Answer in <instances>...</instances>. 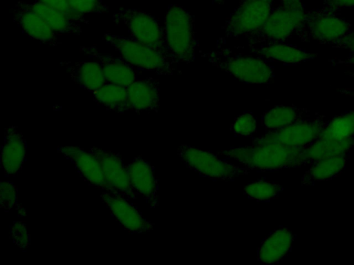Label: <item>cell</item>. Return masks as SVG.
<instances>
[{
  "label": "cell",
  "instance_id": "cell-4",
  "mask_svg": "<svg viewBox=\"0 0 354 265\" xmlns=\"http://www.w3.org/2000/svg\"><path fill=\"white\" fill-rule=\"evenodd\" d=\"M102 40L111 46L120 56L135 68L159 75H172L175 61L167 54L147 46L131 37L109 32L102 35Z\"/></svg>",
  "mask_w": 354,
  "mask_h": 265
},
{
  "label": "cell",
  "instance_id": "cell-37",
  "mask_svg": "<svg viewBox=\"0 0 354 265\" xmlns=\"http://www.w3.org/2000/svg\"><path fill=\"white\" fill-rule=\"evenodd\" d=\"M283 6L290 8H304L301 0H278Z\"/></svg>",
  "mask_w": 354,
  "mask_h": 265
},
{
  "label": "cell",
  "instance_id": "cell-29",
  "mask_svg": "<svg viewBox=\"0 0 354 265\" xmlns=\"http://www.w3.org/2000/svg\"><path fill=\"white\" fill-rule=\"evenodd\" d=\"M0 206L5 212L12 209L18 210L19 214L25 216L26 213L18 202V190L14 183L1 181L0 184Z\"/></svg>",
  "mask_w": 354,
  "mask_h": 265
},
{
  "label": "cell",
  "instance_id": "cell-24",
  "mask_svg": "<svg viewBox=\"0 0 354 265\" xmlns=\"http://www.w3.org/2000/svg\"><path fill=\"white\" fill-rule=\"evenodd\" d=\"M349 154L321 159L310 165V168L302 176L301 184L309 186L337 177L345 168Z\"/></svg>",
  "mask_w": 354,
  "mask_h": 265
},
{
  "label": "cell",
  "instance_id": "cell-40",
  "mask_svg": "<svg viewBox=\"0 0 354 265\" xmlns=\"http://www.w3.org/2000/svg\"><path fill=\"white\" fill-rule=\"evenodd\" d=\"M345 73H346L348 75H349L351 77H354V70L346 71Z\"/></svg>",
  "mask_w": 354,
  "mask_h": 265
},
{
  "label": "cell",
  "instance_id": "cell-18",
  "mask_svg": "<svg viewBox=\"0 0 354 265\" xmlns=\"http://www.w3.org/2000/svg\"><path fill=\"white\" fill-rule=\"evenodd\" d=\"M127 88L131 111L138 113L158 111L160 106L158 79L152 77L138 79Z\"/></svg>",
  "mask_w": 354,
  "mask_h": 265
},
{
  "label": "cell",
  "instance_id": "cell-35",
  "mask_svg": "<svg viewBox=\"0 0 354 265\" xmlns=\"http://www.w3.org/2000/svg\"><path fill=\"white\" fill-rule=\"evenodd\" d=\"M350 8H354V0H324V9L329 11Z\"/></svg>",
  "mask_w": 354,
  "mask_h": 265
},
{
  "label": "cell",
  "instance_id": "cell-7",
  "mask_svg": "<svg viewBox=\"0 0 354 265\" xmlns=\"http://www.w3.org/2000/svg\"><path fill=\"white\" fill-rule=\"evenodd\" d=\"M181 161L201 176L214 180L232 181L236 177L252 172L250 168L235 166L220 159L209 150L182 144L177 148Z\"/></svg>",
  "mask_w": 354,
  "mask_h": 265
},
{
  "label": "cell",
  "instance_id": "cell-12",
  "mask_svg": "<svg viewBox=\"0 0 354 265\" xmlns=\"http://www.w3.org/2000/svg\"><path fill=\"white\" fill-rule=\"evenodd\" d=\"M102 202L120 224L130 233L150 231L154 224L144 217L138 208L127 199L115 193L102 190Z\"/></svg>",
  "mask_w": 354,
  "mask_h": 265
},
{
  "label": "cell",
  "instance_id": "cell-39",
  "mask_svg": "<svg viewBox=\"0 0 354 265\" xmlns=\"http://www.w3.org/2000/svg\"><path fill=\"white\" fill-rule=\"evenodd\" d=\"M226 0H212V3L216 5H221L225 3Z\"/></svg>",
  "mask_w": 354,
  "mask_h": 265
},
{
  "label": "cell",
  "instance_id": "cell-22",
  "mask_svg": "<svg viewBox=\"0 0 354 265\" xmlns=\"http://www.w3.org/2000/svg\"><path fill=\"white\" fill-rule=\"evenodd\" d=\"M353 148L354 137L332 140L319 137L313 144L301 151V166L311 165L321 159L350 153Z\"/></svg>",
  "mask_w": 354,
  "mask_h": 265
},
{
  "label": "cell",
  "instance_id": "cell-19",
  "mask_svg": "<svg viewBox=\"0 0 354 265\" xmlns=\"http://www.w3.org/2000/svg\"><path fill=\"white\" fill-rule=\"evenodd\" d=\"M296 236L289 228L281 226L272 231L257 250V260L263 264H275L290 251Z\"/></svg>",
  "mask_w": 354,
  "mask_h": 265
},
{
  "label": "cell",
  "instance_id": "cell-36",
  "mask_svg": "<svg viewBox=\"0 0 354 265\" xmlns=\"http://www.w3.org/2000/svg\"><path fill=\"white\" fill-rule=\"evenodd\" d=\"M333 66L345 65V66H354V55H351L346 59H332L328 61Z\"/></svg>",
  "mask_w": 354,
  "mask_h": 265
},
{
  "label": "cell",
  "instance_id": "cell-23",
  "mask_svg": "<svg viewBox=\"0 0 354 265\" xmlns=\"http://www.w3.org/2000/svg\"><path fill=\"white\" fill-rule=\"evenodd\" d=\"M318 115V113L312 115L308 109L293 105H279L266 111L262 115L261 124L267 132L313 118Z\"/></svg>",
  "mask_w": 354,
  "mask_h": 265
},
{
  "label": "cell",
  "instance_id": "cell-31",
  "mask_svg": "<svg viewBox=\"0 0 354 265\" xmlns=\"http://www.w3.org/2000/svg\"><path fill=\"white\" fill-rule=\"evenodd\" d=\"M77 12L104 14L109 12V6L102 0H67Z\"/></svg>",
  "mask_w": 354,
  "mask_h": 265
},
{
  "label": "cell",
  "instance_id": "cell-2",
  "mask_svg": "<svg viewBox=\"0 0 354 265\" xmlns=\"http://www.w3.org/2000/svg\"><path fill=\"white\" fill-rule=\"evenodd\" d=\"M163 29L169 54L175 63L193 62L198 46L194 16L180 5H169Z\"/></svg>",
  "mask_w": 354,
  "mask_h": 265
},
{
  "label": "cell",
  "instance_id": "cell-16",
  "mask_svg": "<svg viewBox=\"0 0 354 265\" xmlns=\"http://www.w3.org/2000/svg\"><path fill=\"white\" fill-rule=\"evenodd\" d=\"M131 188L151 208L159 205L158 179L154 167L140 156L134 157L127 165Z\"/></svg>",
  "mask_w": 354,
  "mask_h": 265
},
{
  "label": "cell",
  "instance_id": "cell-34",
  "mask_svg": "<svg viewBox=\"0 0 354 265\" xmlns=\"http://www.w3.org/2000/svg\"><path fill=\"white\" fill-rule=\"evenodd\" d=\"M333 48L348 50L354 55V32L350 31L340 40L332 45Z\"/></svg>",
  "mask_w": 354,
  "mask_h": 265
},
{
  "label": "cell",
  "instance_id": "cell-25",
  "mask_svg": "<svg viewBox=\"0 0 354 265\" xmlns=\"http://www.w3.org/2000/svg\"><path fill=\"white\" fill-rule=\"evenodd\" d=\"M91 95L93 101L108 110L120 114L131 111L127 88L124 86L106 82Z\"/></svg>",
  "mask_w": 354,
  "mask_h": 265
},
{
  "label": "cell",
  "instance_id": "cell-10",
  "mask_svg": "<svg viewBox=\"0 0 354 265\" xmlns=\"http://www.w3.org/2000/svg\"><path fill=\"white\" fill-rule=\"evenodd\" d=\"M328 121L325 115L319 114L313 118L267 132L265 135L254 139L252 143L274 142L306 148L319 137Z\"/></svg>",
  "mask_w": 354,
  "mask_h": 265
},
{
  "label": "cell",
  "instance_id": "cell-14",
  "mask_svg": "<svg viewBox=\"0 0 354 265\" xmlns=\"http://www.w3.org/2000/svg\"><path fill=\"white\" fill-rule=\"evenodd\" d=\"M12 10L13 21L24 35L53 47L62 44L57 34L30 8L29 3L18 1Z\"/></svg>",
  "mask_w": 354,
  "mask_h": 265
},
{
  "label": "cell",
  "instance_id": "cell-3",
  "mask_svg": "<svg viewBox=\"0 0 354 265\" xmlns=\"http://www.w3.org/2000/svg\"><path fill=\"white\" fill-rule=\"evenodd\" d=\"M201 57L245 84H268L274 79V68L268 62L242 55L223 46H216Z\"/></svg>",
  "mask_w": 354,
  "mask_h": 265
},
{
  "label": "cell",
  "instance_id": "cell-21",
  "mask_svg": "<svg viewBox=\"0 0 354 265\" xmlns=\"http://www.w3.org/2000/svg\"><path fill=\"white\" fill-rule=\"evenodd\" d=\"M59 64L66 69L72 81L91 94L107 81L97 61H62Z\"/></svg>",
  "mask_w": 354,
  "mask_h": 265
},
{
  "label": "cell",
  "instance_id": "cell-13",
  "mask_svg": "<svg viewBox=\"0 0 354 265\" xmlns=\"http://www.w3.org/2000/svg\"><path fill=\"white\" fill-rule=\"evenodd\" d=\"M99 161L106 179L117 194L127 199H136V194L130 184L127 166L119 153L92 147L88 150Z\"/></svg>",
  "mask_w": 354,
  "mask_h": 265
},
{
  "label": "cell",
  "instance_id": "cell-20",
  "mask_svg": "<svg viewBox=\"0 0 354 265\" xmlns=\"http://www.w3.org/2000/svg\"><path fill=\"white\" fill-rule=\"evenodd\" d=\"M256 57L266 62H280L286 65H295L311 60L317 54L308 52L296 46L284 43L248 46Z\"/></svg>",
  "mask_w": 354,
  "mask_h": 265
},
{
  "label": "cell",
  "instance_id": "cell-17",
  "mask_svg": "<svg viewBox=\"0 0 354 265\" xmlns=\"http://www.w3.org/2000/svg\"><path fill=\"white\" fill-rule=\"evenodd\" d=\"M26 141L17 126L5 129L4 141L1 150V165L6 177L18 175L26 161Z\"/></svg>",
  "mask_w": 354,
  "mask_h": 265
},
{
  "label": "cell",
  "instance_id": "cell-28",
  "mask_svg": "<svg viewBox=\"0 0 354 265\" xmlns=\"http://www.w3.org/2000/svg\"><path fill=\"white\" fill-rule=\"evenodd\" d=\"M283 190V187L277 183L258 180L244 186V194L249 198L258 202H267L276 198Z\"/></svg>",
  "mask_w": 354,
  "mask_h": 265
},
{
  "label": "cell",
  "instance_id": "cell-5",
  "mask_svg": "<svg viewBox=\"0 0 354 265\" xmlns=\"http://www.w3.org/2000/svg\"><path fill=\"white\" fill-rule=\"evenodd\" d=\"M274 0H241L234 12L225 20L223 36L216 46L230 39L244 38L261 29L268 19Z\"/></svg>",
  "mask_w": 354,
  "mask_h": 265
},
{
  "label": "cell",
  "instance_id": "cell-33",
  "mask_svg": "<svg viewBox=\"0 0 354 265\" xmlns=\"http://www.w3.org/2000/svg\"><path fill=\"white\" fill-rule=\"evenodd\" d=\"M34 1V0H33ZM66 14L69 19L78 23H88L84 15L75 11L67 0H36Z\"/></svg>",
  "mask_w": 354,
  "mask_h": 265
},
{
  "label": "cell",
  "instance_id": "cell-27",
  "mask_svg": "<svg viewBox=\"0 0 354 265\" xmlns=\"http://www.w3.org/2000/svg\"><path fill=\"white\" fill-rule=\"evenodd\" d=\"M319 137L332 140L354 137V110L336 115L328 120Z\"/></svg>",
  "mask_w": 354,
  "mask_h": 265
},
{
  "label": "cell",
  "instance_id": "cell-11",
  "mask_svg": "<svg viewBox=\"0 0 354 265\" xmlns=\"http://www.w3.org/2000/svg\"><path fill=\"white\" fill-rule=\"evenodd\" d=\"M57 151L74 165L77 171L90 185L117 194L108 183L99 161L89 150L72 146H59Z\"/></svg>",
  "mask_w": 354,
  "mask_h": 265
},
{
  "label": "cell",
  "instance_id": "cell-9",
  "mask_svg": "<svg viewBox=\"0 0 354 265\" xmlns=\"http://www.w3.org/2000/svg\"><path fill=\"white\" fill-rule=\"evenodd\" d=\"M351 24L334 12L326 9L306 12L297 36L302 42L334 44L351 31Z\"/></svg>",
  "mask_w": 354,
  "mask_h": 265
},
{
  "label": "cell",
  "instance_id": "cell-38",
  "mask_svg": "<svg viewBox=\"0 0 354 265\" xmlns=\"http://www.w3.org/2000/svg\"><path fill=\"white\" fill-rule=\"evenodd\" d=\"M337 92L342 94L344 96L354 98V89L353 88L337 89Z\"/></svg>",
  "mask_w": 354,
  "mask_h": 265
},
{
  "label": "cell",
  "instance_id": "cell-15",
  "mask_svg": "<svg viewBox=\"0 0 354 265\" xmlns=\"http://www.w3.org/2000/svg\"><path fill=\"white\" fill-rule=\"evenodd\" d=\"M80 52L95 59L102 69L107 82L127 88L138 79L140 70L135 68L123 58L101 54L94 46H81Z\"/></svg>",
  "mask_w": 354,
  "mask_h": 265
},
{
  "label": "cell",
  "instance_id": "cell-1",
  "mask_svg": "<svg viewBox=\"0 0 354 265\" xmlns=\"http://www.w3.org/2000/svg\"><path fill=\"white\" fill-rule=\"evenodd\" d=\"M304 148L274 142L256 143L218 152L253 171H275L301 167L300 155Z\"/></svg>",
  "mask_w": 354,
  "mask_h": 265
},
{
  "label": "cell",
  "instance_id": "cell-8",
  "mask_svg": "<svg viewBox=\"0 0 354 265\" xmlns=\"http://www.w3.org/2000/svg\"><path fill=\"white\" fill-rule=\"evenodd\" d=\"M113 19L115 25L127 28L131 38L170 57L163 27L151 14L138 9L120 7L113 14Z\"/></svg>",
  "mask_w": 354,
  "mask_h": 265
},
{
  "label": "cell",
  "instance_id": "cell-30",
  "mask_svg": "<svg viewBox=\"0 0 354 265\" xmlns=\"http://www.w3.org/2000/svg\"><path fill=\"white\" fill-rule=\"evenodd\" d=\"M230 130L236 137H252L257 130V120L254 114L248 111L238 115Z\"/></svg>",
  "mask_w": 354,
  "mask_h": 265
},
{
  "label": "cell",
  "instance_id": "cell-26",
  "mask_svg": "<svg viewBox=\"0 0 354 265\" xmlns=\"http://www.w3.org/2000/svg\"><path fill=\"white\" fill-rule=\"evenodd\" d=\"M29 6L57 34L80 35L82 32L80 23L71 20L64 13L36 0Z\"/></svg>",
  "mask_w": 354,
  "mask_h": 265
},
{
  "label": "cell",
  "instance_id": "cell-6",
  "mask_svg": "<svg viewBox=\"0 0 354 265\" xmlns=\"http://www.w3.org/2000/svg\"><path fill=\"white\" fill-rule=\"evenodd\" d=\"M304 8H290L281 4L273 6L263 27L245 37L248 46L283 43L297 33L306 18Z\"/></svg>",
  "mask_w": 354,
  "mask_h": 265
},
{
  "label": "cell",
  "instance_id": "cell-32",
  "mask_svg": "<svg viewBox=\"0 0 354 265\" xmlns=\"http://www.w3.org/2000/svg\"><path fill=\"white\" fill-rule=\"evenodd\" d=\"M10 237L20 250L26 251L30 245V236L23 221L13 222L10 228Z\"/></svg>",
  "mask_w": 354,
  "mask_h": 265
}]
</instances>
